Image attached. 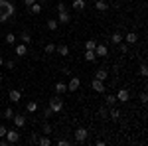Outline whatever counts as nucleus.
<instances>
[{
  "mask_svg": "<svg viewBox=\"0 0 148 146\" xmlns=\"http://www.w3.org/2000/svg\"><path fill=\"white\" fill-rule=\"evenodd\" d=\"M14 14H16L14 4H12V2H8V0H0V22L10 20Z\"/></svg>",
  "mask_w": 148,
  "mask_h": 146,
  "instance_id": "obj_1",
  "label": "nucleus"
},
{
  "mask_svg": "<svg viewBox=\"0 0 148 146\" xmlns=\"http://www.w3.org/2000/svg\"><path fill=\"white\" fill-rule=\"evenodd\" d=\"M49 109H51V112H61L63 111V99L57 95V97H51L49 99Z\"/></svg>",
  "mask_w": 148,
  "mask_h": 146,
  "instance_id": "obj_2",
  "label": "nucleus"
},
{
  "mask_svg": "<svg viewBox=\"0 0 148 146\" xmlns=\"http://www.w3.org/2000/svg\"><path fill=\"white\" fill-rule=\"evenodd\" d=\"M18 140H20V132H18L16 128L6 130V142H8V144H16Z\"/></svg>",
  "mask_w": 148,
  "mask_h": 146,
  "instance_id": "obj_3",
  "label": "nucleus"
},
{
  "mask_svg": "<svg viewBox=\"0 0 148 146\" xmlns=\"http://www.w3.org/2000/svg\"><path fill=\"white\" fill-rule=\"evenodd\" d=\"M87 136H89V130H87V128H77V130H75V140H77L79 144L87 140Z\"/></svg>",
  "mask_w": 148,
  "mask_h": 146,
  "instance_id": "obj_4",
  "label": "nucleus"
},
{
  "mask_svg": "<svg viewBox=\"0 0 148 146\" xmlns=\"http://www.w3.org/2000/svg\"><path fill=\"white\" fill-rule=\"evenodd\" d=\"M93 51H95V56H97V57H107V56H109V49H107V45H99V44H97Z\"/></svg>",
  "mask_w": 148,
  "mask_h": 146,
  "instance_id": "obj_5",
  "label": "nucleus"
},
{
  "mask_svg": "<svg viewBox=\"0 0 148 146\" xmlns=\"http://www.w3.org/2000/svg\"><path fill=\"white\" fill-rule=\"evenodd\" d=\"M81 87V79L79 77H71V81L67 83V91H77Z\"/></svg>",
  "mask_w": 148,
  "mask_h": 146,
  "instance_id": "obj_6",
  "label": "nucleus"
},
{
  "mask_svg": "<svg viewBox=\"0 0 148 146\" xmlns=\"http://www.w3.org/2000/svg\"><path fill=\"white\" fill-rule=\"evenodd\" d=\"M93 89L97 91V93H105V81H99V79H93Z\"/></svg>",
  "mask_w": 148,
  "mask_h": 146,
  "instance_id": "obj_7",
  "label": "nucleus"
},
{
  "mask_svg": "<svg viewBox=\"0 0 148 146\" xmlns=\"http://www.w3.org/2000/svg\"><path fill=\"white\" fill-rule=\"evenodd\" d=\"M12 119H14V124H16V128H22L24 124H26V117H24V114H14Z\"/></svg>",
  "mask_w": 148,
  "mask_h": 146,
  "instance_id": "obj_8",
  "label": "nucleus"
},
{
  "mask_svg": "<svg viewBox=\"0 0 148 146\" xmlns=\"http://www.w3.org/2000/svg\"><path fill=\"white\" fill-rule=\"evenodd\" d=\"M128 99H130V93H128L126 89H121V91H119V95H116V101H121V103H126Z\"/></svg>",
  "mask_w": 148,
  "mask_h": 146,
  "instance_id": "obj_9",
  "label": "nucleus"
},
{
  "mask_svg": "<svg viewBox=\"0 0 148 146\" xmlns=\"http://www.w3.org/2000/svg\"><path fill=\"white\" fill-rule=\"evenodd\" d=\"M8 97H10V101L12 103H18L20 99H22V93L18 89H10V93H8Z\"/></svg>",
  "mask_w": 148,
  "mask_h": 146,
  "instance_id": "obj_10",
  "label": "nucleus"
},
{
  "mask_svg": "<svg viewBox=\"0 0 148 146\" xmlns=\"http://www.w3.org/2000/svg\"><path fill=\"white\" fill-rule=\"evenodd\" d=\"M69 20H71V16H69V12H67V10L59 12V16H57V22H59V24H67Z\"/></svg>",
  "mask_w": 148,
  "mask_h": 146,
  "instance_id": "obj_11",
  "label": "nucleus"
},
{
  "mask_svg": "<svg viewBox=\"0 0 148 146\" xmlns=\"http://www.w3.org/2000/svg\"><path fill=\"white\" fill-rule=\"evenodd\" d=\"M65 91H67V83L57 81V83H56V93H57V95H61V93H65Z\"/></svg>",
  "mask_w": 148,
  "mask_h": 146,
  "instance_id": "obj_12",
  "label": "nucleus"
},
{
  "mask_svg": "<svg viewBox=\"0 0 148 146\" xmlns=\"http://www.w3.org/2000/svg\"><path fill=\"white\" fill-rule=\"evenodd\" d=\"M125 40H126V44H136V42H138V36L134 34V32H128V34L125 36Z\"/></svg>",
  "mask_w": 148,
  "mask_h": 146,
  "instance_id": "obj_13",
  "label": "nucleus"
},
{
  "mask_svg": "<svg viewBox=\"0 0 148 146\" xmlns=\"http://www.w3.org/2000/svg\"><path fill=\"white\" fill-rule=\"evenodd\" d=\"M107 77H109V71L107 69H99L97 75H95V79H99V81H107Z\"/></svg>",
  "mask_w": 148,
  "mask_h": 146,
  "instance_id": "obj_14",
  "label": "nucleus"
},
{
  "mask_svg": "<svg viewBox=\"0 0 148 146\" xmlns=\"http://www.w3.org/2000/svg\"><path fill=\"white\" fill-rule=\"evenodd\" d=\"M56 51L59 53V56H63V57L69 56V47L67 45H56Z\"/></svg>",
  "mask_w": 148,
  "mask_h": 146,
  "instance_id": "obj_15",
  "label": "nucleus"
},
{
  "mask_svg": "<svg viewBox=\"0 0 148 146\" xmlns=\"http://www.w3.org/2000/svg\"><path fill=\"white\" fill-rule=\"evenodd\" d=\"M107 8H109V6H107V2H105V0H97V2H95V10L105 12Z\"/></svg>",
  "mask_w": 148,
  "mask_h": 146,
  "instance_id": "obj_16",
  "label": "nucleus"
},
{
  "mask_svg": "<svg viewBox=\"0 0 148 146\" xmlns=\"http://www.w3.org/2000/svg\"><path fill=\"white\" fill-rule=\"evenodd\" d=\"M30 12H32V14H40V12H42V4H38V2L30 4Z\"/></svg>",
  "mask_w": 148,
  "mask_h": 146,
  "instance_id": "obj_17",
  "label": "nucleus"
},
{
  "mask_svg": "<svg viewBox=\"0 0 148 146\" xmlns=\"http://www.w3.org/2000/svg\"><path fill=\"white\" fill-rule=\"evenodd\" d=\"M85 8V0H73V10H83Z\"/></svg>",
  "mask_w": 148,
  "mask_h": 146,
  "instance_id": "obj_18",
  "label": "nucleus"
},
{
  "mask_svg": "<svg viewBox=\"0 0 148 146\" xmlns=\"http://www.w3.org/2000/svg\"><path fill=\"white\" fill-rule=\"evenodd\" d=\"M16 56H26V44H20V45H16Z\"/></svg>",
  "mask_w": 148,
  "mask_h": 146,
  "instance_id": "obj_19",
  "label": "nucleus"
},
{
  "mask_svg": "<svg viewBox=\"0 0 148 146\" xmlns=\"http://www.w3.org/2000/svg\"><path fill=\"white\" fill-rule=\"evenodd\" d=\"M95 51H93V49H85V59H87V61H95Z\"/></svg>",
  "mask_w": 148,
  "mask_h": 146,
  "instance_id": "obj_20",
  "label": "nucleus"
},
{
  "mask_svg": "<svg viewBox=\"0 0 148 146\" xmlns=\"http://www.w3.org/2000/svg\"><path fill=\"white\" fill-rule=\"evenodd\" d=\"M20 40H22V44H30V42H32V38H30V34H26V32H22V34H20Z\"/></svg>",
  "mask_w": 148,
  "mask_h": 146,
  "instance_id": "obj_21",
  "label": "nucleus"
},
{
  "mask_svg": "<svg viewBox=\"0 0 148 146\" xmlns=\"http://www.w3.org/2000/svg\"><path fill=\"white\" fill-rule=\"evenodd\" d=\"M111 42H113V44H121V42H123V36H121L119 32H116V34H113V36H111Z\"/></svg>",
  "mask_w": 148,
  "mask_h": 146,
  "instance_id": "obj_22",
  "label": "nucleus"
},
{
  "mask_svg": "<svg viewBox=\"0 0 148 146\" xmlns=\"http://www.w3.org/2000/svg\"><path fill=\"white\" fill-rule=\"evenodd\" d=\"M105 103H107L109 107H113L114 103H116V97H113V95H107V97H105Z\"/></svg>",
  "mask_w": 148,
  "mask_h": 146,
  "instance_id": "obj_23",
  "label": "nucleus"
},
{
  "mask_svg": "<svg viewBox=\"0 0 148 146\" xmlns=\"http://www.w3.org/2000/svg\"><path fill=\"white\" fill-rule=\"evenodd\" d=\"M57 20H47V28H49V30H51V32H56L57 30Z\"/></svg>",
  "mask_w": 148,
  "mask_h": 146,
  "instance_id": "obj_24",
  "label": "nucleus"
},
{
  "mask_svg": "<svg viewBox=\"0 0 148 146\" xmlns=\"http://www.w3.org/2000/svg\"><path fill=\"white\" fill-rule=\"evenodd\" d=\"M44 51H46V53H53V51H56V44H46Z\"/></svg>",
  "mask_w": 148,
  "mask_h": 146,
  "instance_id": "obj_25",
  "label": "nucleus"
},
{
  "mask_svg": "<svg viewBox=\"0 0 148 146\" xmlns=\"http://www.w3.org/2000/svg\"><path fill=\"white\" fill-rule=\"evenodd\" d=\"M4 42H6V44H14V42H16V36L14 34H6V38H4Z\"/></svg>",
  "mask_w": 148,
  "mask_h": 146,
  "instance_id": "obj_26",
  "label": "nucleus"
},
{
  "mask_svg": "<svg viewBox=\"0 0 148 146\" xmlns=\"http://www.w3.org/2000/svg\"><path fill=\"white\" fill-rule=\"evenodd\" d=\"M95 45H97L95 40H87V42H85V49H95Z\"/></svg>",
  "mask_w": 148,
  "mask_h": 146,
  "instance_id": "obj_27",
  "label": "nucleus"
},
{
  "mask_svg": "<svg viewBox=\"0 0 148 146\" xmlns=\"http://www.w3.org/2000/svg\"><path fill=\"white\" fill-rule=\"evenodd\" d=\"M111 119H113V121H119V119H121V112H119V109H113V111H111Z\"/></svg>",
  "mask_w": 148,
  "mask_h": 146,
  "instance_id": "obj_28",
  "label": "nucleus"
},
{
  "mask_svg": "<svg viewBox=\"0 0 148 146\" xmlns=\"http://www.w3.org/2000/svg\"><path fill=\"white\" fill-rule=\"evenodd\" d=\"M49 144H51V140H49L47 136H42V138H40V146H49Z\"/></svg>",
  "mask_w": 148,
  "mask_h": 146,
  "instance_id": "obj_29",
  "label": "nucleus"
},
{
  "mask_svg": "<svg viewBox=\"0 0 148 146\" xmlns=\"http://www.w3.org/2000/svg\"><path fill=\"white\" fill-rule=\"evenodd\" d=\"M140 75H142V77H146V75H148V67H146V63H142V65H140Z\"/></svg>",
  "mask_w": 148,
  "mask_h": 146,
  "instance_id": "obj_30",
  "label": "nucleus"
},
{
  "mask_svg": "<svg viewBox=\"0 0 148 146\" xmlns=\"http://www.w3.org/2000/svg\"><path fill=\"white\" fill-rule=\"evenodd\" d=\"M36 109H38V105H36L34 101H30V103H28V111H30V112H34Z\"/></svg>",
  "mask_w": 148,
  "mask_h": 146,
  "instance_id": "obj_31",
  "label": "nucleus"
},
{
  "mask_svg": "<svg viewBox=\"0 0 148 146\" xmlns=\"http://www.w3.org/2000/svg\"><path fill=\"white\" fill-rule=\"evenodd\" d=\"M116 45L121 47V51H123V53H126V51H128V45H126V44H123V42H121V44H116Z\"/></svg>",
  "mask_w": 148,
  "mask_h": 146,
  "instance_id": "obj_32",
  "label": "nucleus"
},
{
  "mask_svg": "<svg viewBox=\"0 0 148 146\" xmlns=\"http://www.w3.org/2000/svg\"><path fill=\"white\" fill-rule=\"evenodd\" d=\"M4 117H6V119H12V117H14V111H12V109H6V111H4Z\"/></svg>",
  "mask_w": 148,
  "mask_h": 146,
  "instance_id": "obj_33",
  "label": "nucleus"
},
{
  "mask_svg": "<svg viewBox=\"0 0 148 146\" xmlns=\"http://www.w3.org/2000/svg\"><path fill=\"white\" fill-rule=\"evenodd\" d=\"M6 130H8V128H6L4 124H0V138H4V136H6Z\"/></svg>",
  "mask_w": 148,
  "mask_h": 146,
  "instance_id": "obj_34",
  "label": "nucleus"
},
{
  "mask_svg": "<svg viewBox=\"0 0 148 146\" xmlns=\"http://www.w3.org/2000/svg\"><path fill=\"white\" fill-rule=\"evenodd\" d=\"M42 130H44V134H49V132H51V126H49V124H44Z\"/></svg>",
  "mask_w": 148,
  "mask_h": 146,
  "instance_id": "obj_35",
  "label": "nucleus"
},
{
  "mask_svg": "<svg viewBox=\"0 0 148 146\" xmlns=\"http://www.w3.org/2000/svg\"><path fill=\"white\" fill-rule=\"evenodd\" d=\"M57 10H59V12H63V10H67V6H65L63 2H59V4H57Z\"/></svg>",
  "mask_w": 148,
  "mask_h": 146,
  "instance_id": "obj_36",
  "label": "nucleus"
},
{
  "mask_svg": "<svg viewBox=\"0 0 148 146\" xmlns=\"http://www.w3.org/2000/svg\"><path fill=\"white\" fill-rule=\"evenodd\" d=\"M140 101H142V103L148 101V95H146V93H140Z\"/></svg>",
  "mask_w": 148,
  "mask_h": 146,
  "instance_id": "obj_37",
  "label": "nucleus"
},
{
  "mask_svg": "<svg viewBox=\"0 0 148 146\" xmlns=\"http://www.w3.org/2000/svg\"><path fill=\"white\" fill-rule=\"evenodd\" d=\"M6 67H8V69H14V67H16V63H14V61H6Z\"/></svg>",
  "mask_w": 148,
  "mask_h": 146,
  "instance_id": "obj_38",
  "label": "nucleus"
},
{
  "mask_svg": "<svg viewBox=\"0 0 148 146\" xmlns=\"http://www.w3.org/2000/svg\"><path fill=\"white\" fill-rule=\"evenodd\" d=\"M101 117H103V119H107V117H109V112H107V109H105V107L101 109Z\"/></svg>",
  "mask_w": 148,
  "mask_h": 146,
  "instance_id": "obj_39",
  "label": "nucleus"
},
{
  "mask_svg": "<svg viewBox=\"0 0 148 146\" xmlns=\"http://www.w3.org/2000/svg\"><path fill=\"white\" fill-rule=\"evenodd\" d=\"M44 114H46V117H51V114H53V112H51V109H49V107H47L46 111H44Z\"/></svg>",
  "mask_w": 148,
  "mask_h": 146,
  "instance_id": "obj_40",
  "label": "nucleus"
},
{
  "mask_svg": "<svg viewBox=\"0 0 148 146\" xmlns=\"http://www.w3.org/2000/svg\"><path fill=\"white\" fill-rule=\"evenodd\" d=\"M67 144H69L67 140H59V142H57V146H67Z\"/></svg>",
  "mask_w": 148,
  "mask_h": 146,
  "instance_id": "obj_41",
  "label": "nucleus"
},
{
  "mask_svg": "<svg viewBox=\"0 0 148 146\" xmlns=\"http://www.w3.org/2000/svg\"><path fill=\"white\" fill-rule=\"evenodd\" d=\"M36 0H24V4H26V6H30V4H34Z\"/></svg>",
  "mask_w": 148,
  "mask_h": 146,
  "instance_id": "obj_42",
  "label": "nucleus"
},
{
  "mask_svg": "<svg viewBox=\"0 0 148 146\" xmlns=\"http://www.w3.org/2000/svg\"><path fill=\"white\" fill-rule=\"evenodd\" d=\"M2 65H4V59H2V57H0V67H2Z\"/></svg>",
  "mask_w": 148,
  "mask_h": 146,
  "instance_id": "obj_43",
  "label": "nucleus"
}]
</instances>
